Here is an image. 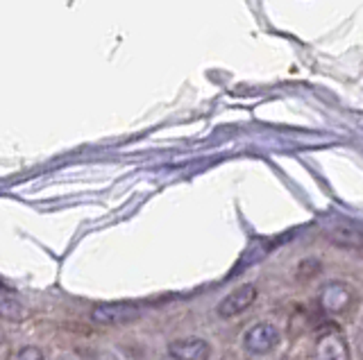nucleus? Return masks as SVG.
Listing matches in <instances>:
<instances>
[{"label":"nucleus","instance_id":"1","mask_svg":"<svg viewBox=\"0 0 363 360\" xmlns=\"http://www.w3.org/2000/svg\"><path fill=\"white\" fill-rule=\"evenodd\" d=\"M325 238L345 250H363V227L343 216H329L323 222Z\"/></svg>","mask_w":363,"mask_h":360},{"label":"nucleus","instance_id":"4","mask_svg":"<svg viewBox=\"0 0 363 360\" xmlns=\"http://www.w3.org/2000/svg\"><path fill=\"white\" fill-rule=\"evenodd\" d=\"M168 354L175 360H209L211 347L202 337H182L168 344Z\"/></svg>","mask_w":363,"mask_h":360},{"label":"nucleus","instance_id":"9","mask_svg":"<svg viewBox=\"0 0 363 360\" xmlns=\"http://www.w3.org/2000/svg\"><path fill=\"white\" fill-rule=\"evenodd\" d=\"M16 360H45V358H43V354L39 352L37 347H26V349H21V352H18Z\"/></svg>","mask_w":363,"mask_h":360},{"label":"nucleus","instance_id":"6","mask_svg":"<svg viewBox=\"0 0 363 360\" xmlns=\"http://www.w3.org/2000/svg\"><path fill=\"white\" fill-rule=\"evenodd\" d=\"M347 342L338 331H329L318 337L315 342V360H347Z\"/></svg>","mask_w":363,"mask_h":360},{"label":"nucleus","instance_id":"3","mask_svg":"<svg viewBox=\"0 0 363 360\" xmlns=\"http://www.w3.org/2000/svg\"><path fill=\"white\" fill-rule=\"evenodd\" d=\"M141 315V308L136 306V303H100V306L94 308L91 313V318L98 324H128V322H134L136 318Z\"/></svg>","mask_w":363,"mask_h":360},{"label":"nucleus","instance_id":"7","mask_svg":"<svg viewBox=\"0 0 363 360\" xmlns=\"http://www.w3.org/2000/svg\"><path fill=\"white\" fill-rule=\"evenodd\" d=\"M352 301V292L345 284H338V281H332L323 288V295H320V303L327 313H340L350 306Z\"/></svg>","mask_w":363,"mask_h":360},{"label":"nucleus","instance_id":"2","mask_svg":"<svg viewBox=\"0 0 363 360\" xmlns=\"http://www.w3.org/2000/svg\"><path fill=\"white\" fill-rule=\"evenodd\" d=\"M279 344V331L275 324L270 322H259L252 329H247L245 337H243V347L247 354L252 356H266L272 349Z\"/></svg>","mask_w":363,"mask_h":360},{"label":"nucleus","instance_id":"8","mask_svg":"<svg viewBox=\"0 0 363 360\" xmlns=\"http://www.w3.org/2000/svg\"><path fill=\"white\" fill-rule=\"evenodd\" d=\"M21 315H23V303H21V299L9 288H3V318H7V320H18Z\"/></svg>","mask_w":363,"mask_h":360},{"label":"nucleus","instance_id":"5","mask_svg":"<svg viewBox=\"0 0 363 360\" xmlns=\"http://www.w3.org/2000/svg\"><path fill=\"white\" fill-rule=\"evenodd\" d=\"M257 299V288L255 286H241L236 288L234 292H230L218 306V315L220 318H234V315H241L243 310H247Z\"/></svg>","mask_w":363,"mask_h":360}]
</instances>
